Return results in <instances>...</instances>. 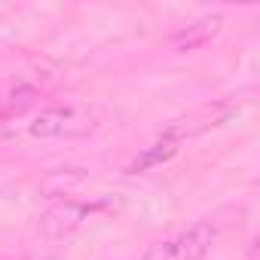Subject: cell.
<instances>
[{"instance_id": "cell-3", "label": "cell", "mask_w": 260, "mask_h": 260, "mask_svg": "<svg viewBox=\"0 0 260 260\" xmlns=\"http://www.w3.org/2000/svg\"><path fill=\"white\" fill-rule=\"evenodd\" d=\"M226 107H220V104H205V107H199V110H193L190 116H181V119H175L169 128H166V135L162 138H169V141H181V138H187V135H196V132H205V128H211V125H217L220 119H226Z\"/></svg>"}, {"instance_id": "cell-4", "label": "cell", "mask_w": 260, "mask_h": 260, "mask_svg": "<svg viewBox=\"0 0 260 260\" xmlns=\"http://www.w3.org/2000/svg\"><path fill=\"white\" fill-rule=\"evenodd\" d=\"M220 25H223V16H220V13H208V16L190 22L187 28H181L178 34H172V49H178V52H193V49L205 46L211 37H217Z\"/></svg>"}, {"instance_id": "cell-1", "label": "cell", "mask_w": 260, "mask_h": 260, "mask_svg": "<svg viewBox=\"0 0 260 260\" xmlns=\"http://www.w3.org/2000/svg\"><path fill=\"white\" fill-rule=\"evenodd\" d=\"M92 116L89 110H77V107H46L34 116V122L28 125V132L34 138H61V135H86L92 128Z\"/></svg>"}, {"instance_id": "cell-5", "label": "cell", "mask_w": 260, "mask_h": 260, "mask_svg": "<svg viewBox=\"0 0 260 260\" xmlns=\"http://www.w3.org/2000/svg\"><path fill=\"white\" fill-rule=\"evenodd\" d=\"M214 226L211 223H193L190 230H184L181 236H175L172 239V245H175V260H202L208 251H211V245H214Z\"/></svg>"}, {"instance_id": "cell-6", "label": "cell", "mask_w": 260, "mask_h": 260, "mask_svg": "<svg viewBox=\"0 0 260 260\" xmlns=\"http://www.w3.org/2000/svg\"><path fill=\"white\" fill-rule=\"evenodd\" d=\"M178 153V141H169V138H159L156 144H150V147H144L132 162L125 166V175H144V172H150V169H156V166H162V162H169L172 156Z\"/></svg>"}, {"instance_id": "cell-8", "label": "cell", "mask_w": 260, "mask_h": 260, "mask_svg": "<svg viewBox=\"0 0 260 260\" xmlns=\"http://www.w3.org/2000/svg\"><path fill=\"white\" fill-rule=\"evenodd\" d=\"M141 260H175V245H172V239L153 242V245L141 254Z\"/></svg>"}, {"instance_id": "cell-2", "label": "cell", "mask_w": 260, "mask_h": 260, "mask_svg": "<svg viewBox=\"0 0 260 260\" xmlns=\"http://www.w3.org/2000/svg\"><path fill=\"white\" fill-rule=\"evenodd\" d=\"M89 214H92V205H83V202L64 199V202L49 205V208L40 214L37 230H40V236H46V239H64V236L77 233Z\"/></svg>"}, {"instance_id": "cell-7", "label": "cell", "mask_w": 260, "mask_h": 260, "mask_svg": "<svg viewBox=\"0 0 260 260\" xmlns=\"http://www.w3.org/2000/svg\"><path fill=\"white\" fill-rule=\"evenodd\" d=\"M34 98H37V89L19 83L13 92H7L4 98H0V116H16V113H22L25 107L34 104Z\"/></svg>"}]
</instances>
